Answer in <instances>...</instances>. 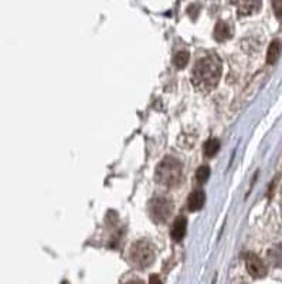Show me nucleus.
<instances>
[{
    "label": "nucleus",
    "mask_w": 282,
    "mask_h": 284,
    "mask_svg": "<svg viewBox=\"0 0 282 284\" xmlns=\"http://www.w3.org/2000/svg\"><path fill=\"white\" fill-rule=\"evenodd\" d=\"M221 70L223 66L218 57L214 54L203 57L202 60L197 61L196 67L193 70V85L203 92L214 90L221 76Z\"/></svg>",
    "instance_id": "nucleus-1"
},
{
    "label": "nucleus",
    "mask_w": 282,
    "mask_h": 284,
    "mask_svg": "<svg viewBox=\"0 0 282 284\" xmlns=\"http://www.w3.org/2000/svg\"><path fill=\"white\" fill-rule=\"evenodd\" d=\"M155 178L165 186H177L181 181V163L173 157H166L158 165Z\"/></svg>",
    "instance_id": "nucleus-2"
},
{
    "label": "nucleus",
    "mask_w": 282,
    "mask_h": 284,
    "mask_svg": "<svg viewBox=\"0 0 282 284\" xmlns=\"http://www.w3.org/2000/svg\"><path fill=\"white\" fill-rule=\"evenodd\" d=\"M129 257L138 267H147L155 260V250L149 242L141 240V242H136L132 246Z\"/></svg>",
    "instance_id": "nucleus-3"
},
{
    "label": "nucleus",
    "mask_w": 282,
    "mask_h": 284,
    "mask_svg": "<svg viewBox=\"0 0 282 284\" xmlns=\"http://www.w3.org/2000/svg\"><path fill=\"white\" fill-rule=\"evenodd\" d=\"M149 212H150V216H152V219H153L155 222L163 223V222H166L170 217V215H172V212H173V204H172L169 199L159 196V198H155V199L150 201V203H149Z\"/></svg>",
    "instance_id": "nucleus-4"
},
{
    "label": "nucleus",
    "mask_w": 282,
    "mask_h": 284,
    "mask_svg": "<svg viewBox=\"0 0 282 284\" xmlns=\"http://www.w3.org/2000/svg\"><path fill=\"white\" fill-rule=\"evenodd\" d=\"M246 266H247V270H248L249 274L252 277H255V279H262V277L267 276V266L255 254H248L247 256Z\"/></svg>",
    "instance_id": "nucleus-5"
},
{
    "label": "nucleus",
    "mask_w": 282,
    "mask_h": 284,
    "mask_svg": "<svg viewBox=\"0 0 282 284\" xmlns=\"http://www.w3.org/2000/svg\"><path fill=\"white\" fill-rule=\"evenodd\" d=\"M204 202H206V195L203 191H194L190 193V196L187 199V206L192 212H196L203 207Z\"/></svg>",
    "instance_id": "nucleus-6"
},
{
    "label": "nucleus",
    "mask_w": 282,
    "mask_h": 284,
    "mask_svg": "<svg viewBox=\"0 0 282 284\" xmlns=\"http://www.w3.org/2000/svg\"><path fill=\"white\" fill-rule=\"evenodd\" d=\"M186 219L184 217H177L172 226V230H170V235H172V239L175 242H180L181 239L184 238V233H186Z\"/></svg>",
    "instance_id": "nucleus-7"
},
{
    "label": "nucleus",
    "mask_w": 282,
    "mask_h": 284,
    "mask_svg": "<svg viewBox=\"0 0 282 284\" xmlns=\"http://www.w3.org/2000/svg\"><path fill=\"white\" fill-rule=\"evenodd\" d=\"M262 6L261 1H240L238 3V14L240 16H248L255 11H258Z\"/></svg>",
    "instance_id": "nucleus-8"
},
{
    "label": "nucleus",
    "mask_w": 282,
    "mask_h": 284,
    "mask_svg": "<svg viewBox=\"0 0 282 284\" xmlns=\"http://www.w3.org/2000/svg\"><path fill=\"white\" fill-rule=\"evenodd\" d=\"M214 37L217 41H226L227 39L231 37L230 27H228V24L226 22H218L215 24Z\"/></svg>",
    "instance_id": "nucleus-9"
},
{
    "label": "nucleus",
    "mask_w": 282,
    "mask_h": 284,
    "mask_svg": "<svg viewBox=\"0 0 282 284\" xmlns=\"http://www.w3.org/2000/svg\"><path fill=\"white\" fill-rule=\"evenodd\" d=\"M280 54H281V43L278 40H274L268 47V51H267V63L274 64L278 60Z\"/></svg>",
    "instance_id": "nucleus-10"
},
{
    "label": "nucleus",
    "mask_w": 282,
    "mask_h": 284,
    "mask_svg": "<svg viewBox=\"0 0 282 284\" xmlns=\"http://www.w3.org/2000/svg\"><path fill=\"white\" fill-rule=\"evenodd\" d=\"M218 148H220V142H218L215 138L209 139V141L204 144V155L209 157V158L214 157L215 154H217V151H218Z\"/></svg>",
    "instance_id": "nucleus-11"
},
{
    "label": "nucleus",
    "mask_w": 282,
    "mask_h": 284,
    "mask_svg": "<svg viewBox=\"0 0 282 284\" xmlns=\"http://www.w3.org/2000/svg\"><path fill=\"white\" fill-rule=\"evenodd\" d=\"M189 60H190V54L187 51H179L175 56V58H173V63H175V66L177 68H183L187 66Z\"/></svg>",
    "instance_id": "nucleus-12"
},
{
    "label": "nucleus",
    "mask_w": 282,
    "mask_h": 284,
    "mask_svg": "<svg viewBox=\"0 0 282 284\" xmlns=\"http://www.w3.org/2000/svg\"><path fill=\"white\" fill-rule=\"evenodd\" d=\"M210 178V168L209 166H200L196 172V179L199 183H204Z\"/></svg>",
    "instance_id": "nucleus-13"
},
{
    "label": "nucleus",
    "mask_w": 282,
    "mask_h": 284,
    "mask_svg": "<svg viewBox=\"0 0 282 284\" xmlns=\"http://www.w3.org/2000/svg\"><path fill=\"white\" fill-rule=\"evenodd\" d=\"M272 9H274V13L277 14V17H282V0L272 1Z\"/></svg>",
    "instance_id": "nucleus-14"
},
{
    "label": "nucleus",
    "mask_w": 282,
    "mask_h": 284,
    "mask_svg": "<svg viewBox=\"0 0 282 284\" xmlns=\"http://www.w3.org/2000/svg\"><path fill=\"white\" fill-rule=\"evenodd\" d=\"M149 284H162V283H160V279H159L156 274H152L150 279H149Z\"/></svg>",
    "instance_id": "nucleus-15"
},
{
    "label": "nucleus",
    "mask_w": 282,
    "mask_h": 284,
    "mask_svg": "<svg viewBox=\"0 0 282 284\" xmlns=\"http://www.w3.org/2000/svg\"><path fill=\"white\" fill-rule=\"evenodd\" d=\"M126 284H145L142 280H131V282H128Z\"/></svg>",
    "instance_id": "nucleus-16"
},
{
    "label": "nucleus",
    "mask_w": 282,
    "mask_h": 284,
    "mask_svg": "<svg viewBox=\"0 0 282 284\" xmlns=\"http://www.w3.org/2000/svg\"><path fill=\"white\" fill-rule=\"evenodd\" d=\"M63 284H68V283H67V282H64V283H63Z\"/></svg>",
    "instance_id": "nucleus-17"
}]
</instances>
